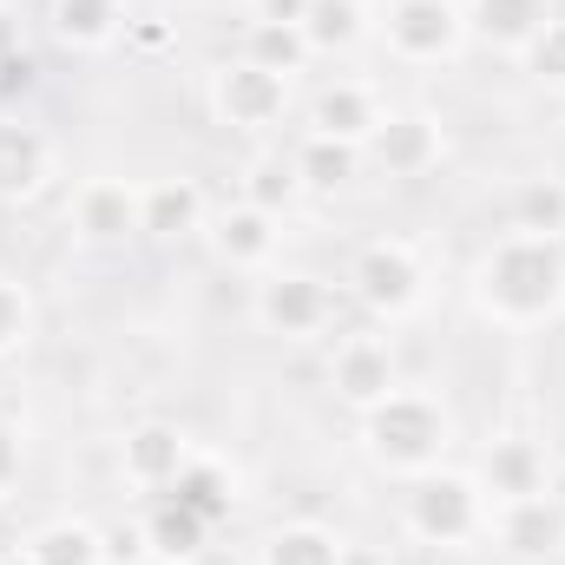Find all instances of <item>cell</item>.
<instances>
[{"label":"cell","mask_w":565,"mask_h":565,"mask_svg":"<svg viewBox=\"0 0 565 565\" xmlns=\"http://www.w3.org/2000/svg\"><path fill=\"white\" fill-rule=\"evenodd\" d=\"M467 289L493 329H546L565 316V244L533 237V231H507L480 250Z\"/></svg>","instance_id":"cell-1"},{"label":"cell","mask_w":565,"mask_h":565,"mask_svg":"<svg viewBox=\"0 0 565 565\" xmlns=\"http://www.w3.org/2000/svg\"><path fill=\"white\" fill-rule=\"evenodd\" d=\"M362 422V454L388 473V480H422L434 467H447V447H454V415L440 395L427 388H395L388 402H375Z\"/></svg>","instance_id":"cell-2"},{"label":"cell","mask_w":565,"mask_h":565,"mask_svg":"<svg viewBox=\"0 0 565 565\" xmlns=\"http://www.w3.org/2000/svg\"><path fill=\"white\" fill-rule=\"evenodd\" d=\"M487 520H493V507H487L480 480L460 467H434L422 480H408V493H402V533L415 546H440V553L473 546V540H487Z\"/></svg>","instance_id":"cell-3"},{"label":"cell","mask_w":565,"mask_h":565,"mask_svg":"<svg viewBox=\"0 0 565 565\" xmlns=\"http://www.w3.org/2000/svg\"><path fill=\"white\" fill-rule=\"evenodd\" d=\"M349 296L362 302V316L369 322H408V316H422L427 302V264L422 250L408 244V237H375V244H362L355 257H349Z\"/></svg>","instance_id":"cell-4"},{"label":"cell","mask_w":565,"mask_h":565,"mask_svg":"<svg viewBox=\"0 0 565 565\" xmlns=\"http://www.w3.org/2000/svg\"><path fill=\"white\" fill-rule=\"evenodd\" d=\"M204 99H211V119H217L224 132H237V139H270V132H282V119H289V73L257 66L250 53H231L224 66H211Z\"/></svg>","instance_id":"cell-5"},{"label":"cell","mask_w":565,"mask_h":565,"mask_svg":"<svg viewBox=\"0 0 565 565\" xmlns=\"http://www.w3.org/2000/svg\"><path fill=\"white\" fill-rule=\"evenodd\" d=\"M335 309H342V289L316 270H264L250 289V316L277 342H322L335 329Z\"/></svg>","instance_id":"cell-6"},{"label":"cell","mask_w":565,"mask_h":565,"mask_svg":"<svg viewBox=\"0 0 565 565\" xmlns=\"http://www.w3.org/2000/svg\"><path fill=\"white\" fill-rule=\"evenodd\" d=\"M375 40L402 66H447L467 53V7L460 0H382L375 7Z\"/></svg>","instance_id":"cell-7"},{"label":"cell","mask_w":565,"mask_h":565,"mask_svg":"<svg viewBox=\"0 0 565 565\" xmlns=\"http://www.w3.org/2000/svg\"><path fill=\"white\" fill-rule=\"evenodd\" d=\"M329 388H335V402H342L349 415H369L375 402H388V395L402 388V355H395V342H388L382 329H349V335H335V349H329Z\"/></svg>","instance_id":"cell-8"},{"label":"cell","mask_w":565,"mask_h":565,"mask_svg":"<svg viewBox=\"0 0 565 565\" xmlns=\"http://www.w3.org/2000/svg\"><path fill=\"white\" fill-rule=\"evenodd\" d=\"M66 224L86 250H126L145 237V184L132 178H86L66 204Z\"/></svg>","instance_id":"cell-9"},{"label":"cell","mask_w":565,"mask_h":565,"mask_svg":"<svg viewBox=\"0 0 565 565\" xmlns=\"http://www.w3.org/2000/svg\"><path fill=\"white\" fill-rule=\"evenodd\" d=\"M382 178H402V184H415L427 171H440V158H447V126L427 113V106H388V119L375 126V139L362 151Z\"/></svg>","instance_id":"cell-10"},{"label":"cell","mask_w":565,"mask_h":565,"mask_svg":"<svg viewBox=\"0 0 565 565\" xmlns=\"http://www.w3.org/2000/svg\"><path fill=\"white\" fill-rule=\"evenodd\" d=\"M204 244H211V257H217L224 270H250V277H264V270L277 264V250H282V217L277 211H264V204H244V198L211 204V217H204Z\"/></svg>","instance_id":"cell-11"},{"label":"cell","mask_w":565,"mask_h":565,"mask_svg":"<svg viewBox=\"0 0 565 565\" xmlns=\"http://www.w3.org/2000/svg\"><path fill=\"white\" fill-rule=\"evenodd\" d=\"M487 507H520V500H540L553 493V460L533 434H493L480 447V467H473Z\"/></svg>","instance_id":"cell-12"},{"label":"cell","mask_w":565,"mask_h":565,"mask_svg":"<svg viewBox=\"0 0 565 565\" xmlns=\"http://www.w3.org/2000/svg\"><path fill=\"white\" fill-rule=\"evenodd\" d=\"M60 145L46 126H33L20 106H0V204H26L53 184Z\"/></svg>","instance_id":"cell-13"},{"label":"cell","mask_w":565,"mask_h":565,"mask_svg":"<svg viewBox=\"0 0 565 565\" xmlns=\"http://www.w3.org/2000/svg\"><path fill=\"white\" fill-rule=\"evenodd\" d=\"M198 447H191V434L171 422H139L126 427V440H119V480L145 493V500H164L171 487H178V473H184V460H191Z\"/></svg>","instance_id":"cell-14"},{"label":"cell","mask_w":565,"mask_h":565,"mask_svg":"<svg viewBox=\"0 0 565 565\" xmlns=\"http://www.w3.org/2000/svg\"><path fill=\"white\" fill-rule=\"evenodd\" d=\"M382 119H388V106H382V93L369 79H329V86H316V99L302 113V132H322V139H335V145L369 151Z\"/></svg>","instance_id":"cell-15"},{"label":"cell","mask_w":565,"mask_h":565,"mask_svg":"<svg viewBox=\"0 0 565 565\" xmlns=\"http://www.w3.org/2000/svg\"><path fill=\"white\" fill-rule=\"evenodd\" d=\"M487 540L507 559H526V565L559 559L565 553V500L559 493H540V500H520V507H493Z\"/></svg>","instance_id":"cell-16"},{"label":"cell","mask_w":565,"mask_h":565,"mask_svg":"<svg viewBox=\"0 0 565 565\" xmlns=\"http://www.w3.org/2000/svg\"><path fill=\"white\" fill-rule=\"evenodd\" d=\"M467 7V33L480 40V46H493V53H526L540 33H546V20L559 13V0H460Z\"/></svg>","instance_id":"cell-17"},{"label":"cell","mask_w":565,"mask_h":565,"mask_svg":"<svg viewBox=\"0 0 565 565\" xmlns=\"http://www.w3.org/2000/svg\"><path fill=\"white\" fill-rule=\"evenodd\" d=\"M46 26L66 53H106L126 40L132 7L126 0H46Z\"/></svg>","instance_id":"cell-18"},{"label":"cell","mask_w":565,"mask_h":565,"mask_svg":"<svg viewBox=\"0 0 565 565\" xmlns=\"http://www.w3.org/2000/svg\"><path fill=\"white\" fill-rule=\"evenodd\" d=\"M204 217H211V198L198 178H151L145 184V237L151 244L204 237Z\"/></svg>","instance_id":"cell-19"},{"label":"cell","mask_w":565,"mask_h":565,"mask_svg":"<svg viewBox=\"0 0 565 565\" xmlns=\"http://www.w3.org/2000/svg\"><path fill=\"white\" fill-rule=\"evenodd\" d=\"M369 40H375V7L369 0H309V13H302L309 60H342Z\"/></svg>","instance_id":"cell-20"},{"label":"cell","mask_w":565,"mask_h":565,"mask_svg":"<svg viewBox=\"0 0 565 565\" xmlns=\"http://www.w3.org/2000/svg\"><path fill=\"white\" fill-rule=\"evenodd\" d=\"M139 533H145V559H158V565H198L217 526H211V520H198L191 507H178V500L164 493V500H151V513L139 520Z\"/></svg>","instance_id":"cell-21"},{"label":"cell","mask_w":565,"mask_h":565,"mask_svg":"<svg viewBox=\"0 0 565 565\" xmlns=\"http://www.w3.org/2000/svg\"><path fill=\"white\" fill-rule=\"evenodd\" d=\"M342 559H349V540L322 520H282L257 546V565H342Z\"/></svg>","instance_id":"cell-22"},{"label":"cell","mask_w":565,"mask_h":565,"mask_svg":"<svg viewBox=\"0 0 565 565\" xmlns=\"http://www.w3.org/2000/svg\"><path fill=\"white\" fill-rule=\"evenodd\" d=\"M237 198L244 204H264V211H289L296 198H302V178H296V151L289 145H257L250 158H244V178H237Z\"/></svg>","instance_id":"cell-23"},{"label":"cell","mask_w":565,"mask_h":565,"mask_svg":"<svg viewBox=\"0 0 565 565\" xmlns=\"http://www.w3.org/2000/svg\"><path fill=\"white\" fill-rule=\"evenodd\" d=\"M20 553L26 565H106V533L93 526V520H46V526H33L26 540H20Z\"/></svg>","instance_id":"cell-24"},{"label":"cell","mask_w":565,"mask_h":565,"mask_svg":"<svg viewBox=\"0 0 565 565\" xmlns=\"http://www.w3.org/2000/svg\"><path fill=\"white\" fill-rule=\"evenodd\" d=\"M289 151H296V178H302V191H316V198L349 191V184L362 178V164H369L355 145H335V139H322V132H302Z\"/></svg>","instance_id":"cell-25"},{"label":"cell","mask_w":565,"mask_h":565,"mask_svg":"<svg viewBox=\"0 0 565 565\" xmlns=\"http://www.w3.org/2000/svg\"><path fill=\"white\" fill-rule=\"evenodd\" d=\"M171 500L217 526V520H231V507H237V473H231L217 454H191L184 473H178V487H171Z\"/></svg>","instance_id":"cell-26"},{"label":"cell","mask_w":565,"mask_h":565,"mask_svg":"<svg viewBox=\"0 0 565 565\" xmlns=\"http://www.w3.org/2000/svg\"><path fill=\"white\" fill-rule=\"evenodd\" d=\"M507 211H513V231L559 237V244H565V178H553V171H540V178H520Z\"/></svg>","instance_id":"cell-27"},{"label":"cell","mask_w":565,"mask_h":565,"mask_svg":"<svg viewBox=\"0 0 565 565\" xmlns=\"http://www.w3.org/2000/svg\"><path fill=\"white\" fill-rule=\"evenodd\" d=\"M244 53L257 66H270V73H289V79L309 66V46H302L296 26H244Z\"/></svg>","instance_id":"cell-28"},{"label":"cell","mask_w":565,"mask_h":565,"mask_svg":"<svg viewBox=\"0 0 565 565\" xmlns=\"http://www.w3.org/2000/svg\"><path fill=\"white\" fill-rule=\"evenodd\" d=\"M33 322H40V316H33L26 282L0 270V362H7V355H20V349L33 342Z\"/></svg>","instance_id":"cell-29"},{"label":"cell","mask_w":565,"mask_h":565,"mask_svg":"<svg viewBox=\"0 0 565 565\" xmlns=\"http://www.w3.org/2000/svg\"><path fill=\"white\" fill-rule=\"evenodd\" d=\"M520 66H526V79H533V86L565 93V13H553V20H546V33L520 53Z\"/></svg>","instance_id":"cell-30"},{"label":"cell","mask_w":565,"mask_h":565,"mask_svg":"<svg viewBox=\"0 0 565 565\" xmlns=\"http://www.w3.org/2000/svg\"><path fill=\"white\" fill-rule=\"evenodd\" d=\"M33 86H40V60H33L26 46H20V53H7V60H0V106L26 99Z\"/></svg>","instance_id":"cell-31"},{"label":"cell","mask_w":565,"mask_h":565,"mask_svg":"<svg viewBox=\"0 0 565 565\" xmlns=\"http://www.w3.org/2000/svg\"><path fill=\"white\" fill-rule=\"evenodd\" d=\"M20 473H26V447H20V427L0 415V500L20 487Z\"/></svg>","instance_id":"cell-32"},{"label":"cell","mask_w":565,"mask_h":565,"mask_svg":"<svg viewBox=\"0 0 565 565\" xmlns=\"http://www.w3.org/2000/svg\"><path fill=\"white\" fill-rule=\"evenodd\" d=\"M309 0H250V26H296L302 33Z\"/></svg>","instance_id":"cell-33"},{"label":"cell","mask_w":565,"mask_h":565,"mask_svg":"<svg viewBox=\"0 0 565 565\" xmlns=\"http://www.w3.org/2000/svg\"><path fill=\"white\" fill-rule=\"evenodd\" d=\"M20 46H26V40H20V13L0 0V60H7V53H20Z\"/></svg>","instance_id":"cell-34"},{"label":"cell","mask_w":565,"mask_h":565,"mask_svg":"<svg viewBox=\"0 0 565 565\" xmlns=\"http://www.w3.org/2000/svg\"><path fill=\"white\" fill-rule=\"evenodd\" d=\"M342 565H395V553H388V546H362V540H349V559Z\"/></svg>","instance_id":"cell-35"},{"label":"cell","mask_w":565,"mask_h":565,"mask_svg":"<svg viewBox=\"0 0 565 565\" xmlns=\"http://www.w3.org/2000/svg\"><path fill=\"white\" fill-rule=\"evenodd\" d=\"M0 565H26V553H0Z\"/></svg>","instance_id":"cell-36"}]
</instances>
